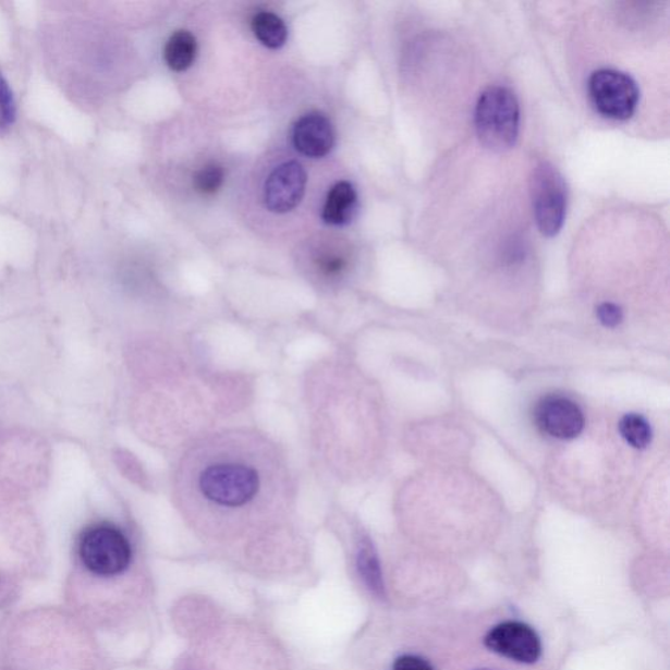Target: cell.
<instances>
[{"label":"cell","instance_id":"obj_14","mask_svg":"<svg viewBox=\"0 0 670 670\" xmlns=\"http://www.w3.org/2000/svg\"><path fill=\"white\" fill-rule=\"evenodd\" d=\"M224 182L223 168L217 165L206 166L195 174L194 186L195 191L204 195H212L219 191Z\"/></svg>","mask_w":670,"mask_h":670},{"label":"cell","instance_id":"obj_20","mask_svg":"<svg viewBox=\"0 0 670 670\" xmlns=\"http://www.w3.org/2000/svg\"><path fill=\"white\" fill-rule=\"evenodd\" d=\"M479 670H490V669H479Z\"/></svg>","mask_w":670,"mask_h":670},{"label":"cell","instance_id":"obj_4","mask_svg":"<svg viewBox=\"0 0 670 670\" xmlns=\"http://www.w3.org/2000/svg\"><path fill=\"white\" fill-rule=\"evenodd\" d=\"M531 197L538 230L546 237L558 235L568 211V185L548 161L539 162L531 175Z\"/></svg>","mask_w":670,"mask_h":670},{"label":"cell","instance_id":"obj_15","mask_svg":"<svg viewBox=\"0 0 670 670\" xmlns=\"http://www.w3.org/2000/svg\"><path fill=\"white\" fill-rule=\"evenodd\" d=\"M360 565L363 576L367 578L375 590H381V575L379 561L375 555L373 546L369 543L362 544L360 551Z\"/></svg>","mask_w":670,"mask_h":670},{"label":"cell","instance_id":"obj_19","mask_svg":"<svg viewBox=\"0 0 670 670\" xmlns=\"http://www.w3.org/2000/svg\"><path fill=\"white\" fill-rule=\"evenodd\" d=\"M346 269V259L340 256H325L320 259V270L325 277L337 278Z\"/></svg>","mask_w":670,"mask_h":670},{"label":"cell","instance_id":"obj_5","mask_svg":"<svg viewBox=\"0 0 670 670\" xmlns=\"http://www.w3.org/2000/svg\"><path fill=\"white\" fill-rule=\"evenodd\" d=\"M588 93L597 112L617 121L630 119L641 97L633 77L614 69H600L592 73Z\"/></svg>","mask_w":670,"mask_h":670},{"label":"cell","instance_id":"obj_3","mask_svg":"<svg viewBox=\"0 0 670 670\" xmlns=\"http://www.w3.org/2000/svg\"><path fill=\"white\" fill-rule=\"evenodd\" d=\"M77 551L84 568L102 578L122 575L134 557L126 533L110 523L88 526L82 533Z\"/></svg>","mask_w":670,"mask_h":670},{"label":"cell","instance_id":"obj_18","mask_svg":"<svg viewBox=\"0 0 670 670\" xmlns=\"http://www.w3.org/2000/svg\"><path fill=\"white\" fill-rule=\"evenodd\" d=\"M392 670H434V668L421 656L401 655L394 660Z\"/></svg>","mask_w":670,"mask_h":670},{"label":"cell","instance_id":"obj_7","mask_svg":"<svg viewBox=\"0 0 670 670\" xmlns=\"http://www.w3.org/2000/svg\"><path fill=\"white\" fill-rule=\"evenodd\" d=\"M307 173L297 161L283 162L272 171L265 182V205L271 212L285 214L301 204Z\"/></svg>","mask_w":670,"mask_h":670},{"label":"cell","instance_id":"obj_9","mask_svg":"<svg viewBox=\"0 0 670 670\" xmlns=\"http://www.w3.org/2000/svg\"><path fill=\"white\" fill-rule=\"evenodd\" d=\"M292 142L308 158H324L334 147L336 134L327 115L312 112L302 117L292 130Z\"/></svg>","mask_w":670,"mask_h":670},{"label":"cell","instance_id":"obj_6","mask_svg":"<svg viewBox=\"0 0 670 670\" xmlns=\"http://www.w3.org/2000/svg\"><path fill=\"white\" fill-rule=\"evenodd\" d=\"M485 646L500 656L520 663H535L541 657V641L535 630L523 622H503L491 629Z\"/></svg>","mask_w":670,"mask_h":670},{"label":"cell","instance_id":"obj_16","mask_svg":"<svg viewBox=\"0 0 670 670\" xmlns=\"http://www.w3.org/2000/svg\"><path fill=\"white\" fill-rule=\"evenodd\" d=\"M16 120V107L14 96L9 86L8 81L4 80L2 73H0V133L5 132Z\"/></svg>","mask_w":670,"mask_h":670},{"label":"cell","instance_id":"obj_8","mask_svg":"<svg viewBox=\"0 0 670 670\" xmlns=\"http://www.w3.org/2000/svg\"><path fill=\"white\" fill-rule=\"evenodd\" d=\"M536 421L545 434L559 440H571L583 433L582 409L565 397L551 395L538 403Z\"/></svg>","mask_w":670,"mask_h":670},{"label":"cell","instance_id":"obj_12","mask_svg":"<svg viewBox=\"0 0 670 670\" xmlns=\"http://www.w3.org/2000/svg\"><path fill=\"white\" fill-rule=\"evenodd\" d=\"M253 34L269 49H281L288 41L289 31L281 17L272 12L263 11L253 17Z\"/></svg>","mask_w":670,"mask_h":670},{"label":"cell","instance_id":"obj_1","mask_svg":"<svg viewBox=\"0 0 670 670\" xmlns=\"http://www.w3.org/2000/svg\"><path fill=\"white\" fill-rule=\"evenodd\" d=\"M173 486L182 515L219 543L246 541L278 528L294 498L282 452L249 429L193 442L175 466Z\"/></svg>","mask_w":670,"mask_h":670},{"label":"cell","instance_id":"obj_17","mask_svg":"<svg viewBox=\"0 0 670 670\" xmlns=\"http://www.w3.org/2000/svg\"><path fill=\"white\" fill-rule=\"evenodd\" d=\"M596 314L598 321L607 328H616L623 320V312L614 303H602L598 305Z\"/></svg>","mask_w":670,"mask_h":670},{"label":"cell","instance_id":"obj_2","mask_svg":"<svg viewBox=\"0 0 670 670\" xmlns=\"http://www.w3.org/2000/svg\"><path fill=\"white\" fill-rule=\"evenodd\" d=\"M478 139L491 151L503 153L515 146L520 107L510 88L491 86L480 94L474 113Z\"/></svg>","mask_w":670,"mask_h":670},{"label":"cell","instance_id":"obj_13","mask_svg":"<svg viewBox=\"0 0 670 670\" xmlns=\"http://www.w3.org/2000/svg\"><path fill=\"white\" fill-rule=\"evenodd\" d=\"M622 438L636 450H644L653 439L649 423L639 414H626L620 422Z\"/></svg>","mask_w":670,"mask_h":670},{"label":"cell","instance_id":"obj_10","mask_svg":"<svg viewBox=\"0 0 670 670\" xmlns=\"http://www.w3.org/2000/svg\"><path fill=\"white\" fill-rule=\"evenodd\" d=\"M357 210V194L348 181L338 182L330 188L322 210L325 223L344 226L350 223Z\"/></svg>","mask_w":670,"mask_h":670},{"label":"cell","instance_id":"obj_11","mask_svg":"<svg viewBox=\"0 0 670 670\" xmlns=\"http://www.w3.org/2000/svg\"><path fill=\"white\" fill-rule=\"evenodd\" d=\"M195 57H197V40L191 32L179 31L169 37L165 49L169 69L181 73L192 66Z\"/></svg>","mask_w":670,"mask_h":670}]
</instances>
